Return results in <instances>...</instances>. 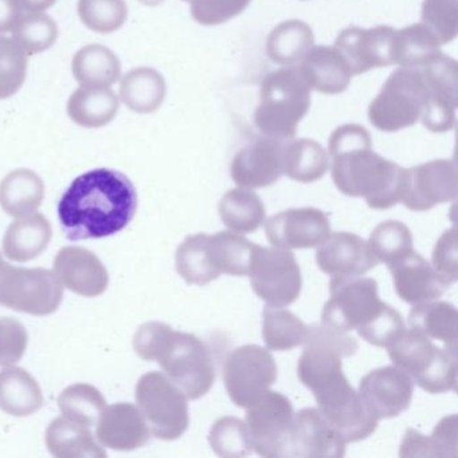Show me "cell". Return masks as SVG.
I'll return each instance as SVG.
<instances>
[{"label":"cell","instance_id":"obj_44","mask_svg":"<svg viewBox=\"0 0 458 458\" xmlns=\"http://www.w3.org/2000/svg\"><path fill=\"white\" fill-rule=\"evenodd\" d=\"M369 246L377 264H394L414 251L411 232L399 221L377 225L369 235Z\"/></svg>","mask_w":458,"mask_h":458},{"label":"cell","instance_id":"obj_20","mask_svg":"<svg viewBox=\"0 0 458 458\" xmlns=\"http://www.w3.org/2000/svg\"><path fill=\"white\" fill-rule=\"evenodd\" d=\"M395 31L390 26H377L369 30L345 29L337 37L334 47L350 66L352 76H356L374 68L393 65L391 47Z\"/></svg>","mask_w":458,"mask_h":458},{"label":"cell","instance_id":"obj_48","mask_svg":"<svg viewBox=\"0 0 458 458\" xmlns=\"http://www.w3.org/2000/svg\"><path fill=\"white\" fill-rule=\"evenodd\" d=\"M28 57L14 39L0 36V100L12 98L25 84Z\"/></svg>","mask_w":458,"mask_h":458},{"label":"cell","instance_id":"obj_14","mask_svg":"<svg viewBox=\"0 0 458 458\" xmlns=\"http://www.w3.org/2000/svg\"><path fill=\"white\" fill-rule=\"evenodd\" d=\"M302 344L304 351L297 364V377L305 387L316 377L343 369V359L355 355L359 350L355 337L327 324L308 327Z\"/></svg>","mask_w":458,"mask_h":458},{"label":"cell","instance_id":"obj_11","mask_svg":"<svg viewBox=\"0 0 458 458\" xmlns=\"http://www.w3.org/2000/svg\"><path fill=\"white\" fill-rule=\"evenodd\" d=\"M248 276L254 293L267 307H288L301 293V270L288 249L256 245Z\"/></svg>","mask_w":458,"mask_h":458},{"label":"cell","instance_id":"obj_43","mask_svg":"<svg viewBox=\"0 0 458 458\" xmlns=\"http://www.w3.org/2000/svg\"><path fill=\"white\" fill-rule=\"evenodd\" d=\"M313 45L312 30L304 22H285L278 26L267 42V53L275 63L291 65L302 60Z\"/></svg>","mask_w":458,"mask_h":458},{"label":"cell","instance_id":"obj_15","mask_svg":"<svg viewBox=\"0 0 458 458\" xmlns=\"http://www.w3.org/2000/svg\"><path fill=\"white\" fill-rule=\"evenodd\" d=\"M457 199V165L433 160L404 170L401 202L411 211H428L439 203Z\"/></svg>","mask_w":458,"mask_h":458},{"label":"cell","instance_id":"obj_28","mask_svg":"<svg viewBox=\"0 0 458 458\" xmlns=\"http://www.w3.org/2000/svg\"><path fill=\"white\" fill-rule=\"evenodd\" d=\"M120 98L109 87H84L74 90L68 101V114L80 127H106L119 112Z\"/></svg>","mask_w":458,"mask_h":458},{"label":"cell","instance_id":"obj_8","mask_svg":"<svg viewBox=\"0 0 458 458\" xmlns=\"http://www.w3.org/2000/svg\"><path fill=\"white\" fill-rule=\"evenodd\" d=\"M331 299L324 305L323 324L343 332H366L388 304L377 294V283L361 276L332 277Z\"/></svg>","mask_w":458,"mask_h":458},{"label":"cell","instance_id":"obj_29","mask_svg":"<svg viewBox=\"0 0 458 458\" xmlns=\"http://www.w3.org/2000/svg\"><path fill=\"white\" fill-rule=\"evenodd\" d=\"M410 329L430 340L444 343L445 350L457 353L458 313L454 305L428 301L414 305L409 315Z\"/></svg>","mask_w":458,"mask_h":458},{"label":"cell","instance_id":"obj_30","mask_svg":"<svg viewBox=\"0 0 458 458\" xmlns=\"http://www.w3.org/2000/svg\"><path fill=\"white\" fill-rule=\"evenodd\" d=\"M44 406L38 382L20 367L0 371V409L14 417H29Z\"/></svg>","mask_w":458,"mask_h":458},{"label":"cell","instance_id":"obj_34","mask_svg":"<svg viewBox=\"0 0 458 458\" xmlns=\"http://www.w3.org/2000/svg\"><path fill=\"white\" fill-rule=\"evenodd\" d=\"M73 76L84 87H109L122 76L117 55L103 45H88L76 53L72 64Z\"/></svg>","mask_w":458,"mask_h":458},{"label":"cell","instance_id":"obj_18","mask_svg":"<svg viewBox=\"0 0 458 458\" xmlns=\"http://www.w3.org/2000/svg\"><path fill=\"white\" fill-rule=\"evenodd\" d=\"M265 234L276 248H316L331 235V222L318 208H289L265 222Z\"/></svg>","mask_w":458,"mask_h":458},{"label":"cell","instance_id":"obj_45","mask_svg":"<svg viewBox=\"0 0 458 458\" xmlns=\"http://www.w3.org/2000/svg\"><path fill=\"white\" fill-rule=\"evenodd\" d=\"M13 39L33 55L47 52L58 38V26L53 18L44 13H25L21 15L12 30Z\"/></svg>","mask_w":458,"mask_h":458},{"label":"cell","instance_id":"obj_6","mask_svg":"<svg viewBox=\"0 0 458 458\" xmlns=\"http://www.w3.org/2000/svg\"><path fill=\"white\" fill-rule=\"evenodd\" d=\"M308 388L315 395L321 414L345 444L363 441L377 430V418L364 406L343 369L323 375Z\"/></svg>","mask_w":458,"mask_h":458},{"label":"cell","instance_id":"obj_26","mask_svg":"<svg viewBox=\"0 0 458 458\" xmlns=\"http://www.w3.org/2000/svg\"><path fill=\"white\" fill-rule=\"evenodd\" d=\"M53 237L47 216L34 213L13 222L4 237V253L15 262H28L41 256Z\"/></svg>","mask_w":458,"mask_h":458},{"label":"cell","instance_id":"obj_52","mask_svg":"<svg viewBox=\"0 0 458 458\" xmlns=\"http://www.w3.org/2000/svg\"><path fill=\"white\" fill-rule=\"evenodd\" d=\"M457 227L446 230L437 242L433 251V267L449 284L457 281Z\"/></svg>","mask_w":458,"mask_h":458},{"label":"cell","instance_id":"obj_25","mask_svg":"<svg viewBox=\"0 0 458 458\" xmlns=\"http://www.w3.org/2000/svg\"><path fill=\"white\" fill-rule=\"evenodd\" d=\"M96 436L104 446L117 452H131L144 446L151 431L141 410L125 402L106 407L98 418Z\"/></svg>","mask_w":458,"mask_h":458},{"label":"cell","instance_id":"obj_24","mask_svg":"<svg viewBox=\"0 0 458 458\" xmlns=\"http://www.w3.org/2000/svg\"><path fill=\"white\" fill-rule=\"evenodd\" d=\"M396 294L403 301L417 305L439 299L452 284L441 277L420 254L410 253L388 265Z\"/></svg>","mask_w":458,"mask_h":458},{"label":"cell","instance_id":"obj_47","mask_svg":"<svg viewBox=\"0 0 458 458\" xmlns=\"http://www.w3.org/2000/svg\"><path fill=\"white\" fill-rule=\"evenodd\" d=\"M77 12L81 22L98 34L114 33L128 17L125 0H79Z\"/></svg>","mask_w":458,"mask_h":458},{"label":"cell","instance_id":"obj_27","mask_svg":"<svg viewBox=\"0 0 458 458\" xmlns=\"http://www.w3.org/2000/svg\"><path fill=\"white\" fill-rule=\"evenodd\" d=\"M302 71L312 89L324 95L344 92L352 79V72L335 47H313L302 58Z\"/></svg>","mask_w":458,"mask_h":458},{"label":"cell","instance_id":"obj_3","mask_svg":"<svg viewBox=\"0 0 458 458\" xmlns=\"http://www.w3.org/2000/svg\"><path fill=\"white\" fill-rule=\"evenodd\" d=\"M133 350L144 360H157L168 379L191 401L205 396L216 382L210 348L195 335L151 321L136 332Z\"/></svg>","mask_w":458,"mask_h":458},{"label":"cell","instance_id":"obj_1","mask_svg":"<svg viewBox=\"0 0 458 458\" xmlns=\"http://www.w3.org/2000/svg\"><path fill=\"white\" fill-rule=\"evenodd\" d=\"M138 210V192L119 171L82 174L58 203V219L71 241L98 240L122 232Z\"/></svg>","mask_w":458,"mask_h":458},{"label":"cell","instance_id":"obj_33","mask_svg":"<svg viewBox=\"0 0 458 458\" xmlns=\"http://www.w3.org/2000/svg\"><path fill=\"white\" fill-rule=\"evenodd\" d=\"M253 242L240 233L218 232L208 235V256L211 267L219 276H248L253 256Z\"/></svg>","mask_w":458,"mask_h":458},{"label":"cell","instance_id":"obj_10","mask_svg":"<svg viewBox=\"0 0 458 458\" xmlns=\"http://www.w3.org/2000/svg\"><path fill=\"white\" fill-rule=\"evenodd\" d=\"M64 299L63 284L50 270L12 267L0 253V305L34 316L52 315Z\"/></svg>","mask_w":458,"mask_h":458},{"label":"cell","instance_id":"obj_53","mask_svg":"<svg viewBox=\"0 0 458 458\" xmlns=\"http://www.w3.org/2000/svg\"><path fill=\"white\" fill-rule=\"evenodd\" d=\"M22 14L20 0H0V36L12 31Z\"/></svg>","mask_w":458,"mask_h":458},{"label":"cell","instance_id":"obj_31","mask_svg":"<svg viewBox=\"0 0 458 458\" xmlns=\"http://www.w3.org/2000/svg\"><path fill=\"white\" fill-rule=\"evenodd\" d=\"M47 446L57 458H106V453L96 442L88 426L68 418H57L47 430Z\"/></svg>","mask_w":458,"mask_h":458},{"label":"cell","instance_id":"obj_56","mask_svg":"<svg viewBox=\"0 0 458 458\" xmlns=\"http://www.w3.org/2000/svg\"><path fill=\"white\" fill-rule=\"evenodd\" d=\"M187 2H189V0H187Z\"/></svg>","mask_w":458,"mask_h":458},{"label":"cell","instance_id":"obj_5","mask_svg":"<svg viewBox=\"0 0 458 458\" xmlns=\"http://www.w3.org/2000/svg\"><path fill=\"white\" fill-rule=\"evenodd\" d=\"M394 366L406 372L412 382L430 394L457 390V353L434 344L418 332L404 331L388 347Z\"/></svg>","mask_w":458,"mask_h":458},{"label":"cell","instance_id":"obj_21","mask_svg":"<svg viewBox=\"0 0 458 458\" xmlns=\"http://www.w3.org/2000/svg\"><path fill=\"white\" fill-rule=\"evenodd\" d=\"M345 442L315 407L294 414L286 457H343Z\"/></svg>","mask_w":458,"mask_h":458},{"label":"cell","instance_id":"obj_39","mask_svg":"<svg viewBox=\"0 0 458 458\" xmlns=\"http://www.w3.org/2000/svg\"><path fill=\"white\" fill-rule=\"evenodd\" d=\"M308 326L289 310L265 307L262 312V337L267 350L292 351L304 343Z\"/></svg>","mask_w":458,"mask_h":458},{"label":"cell","instance_id":"obj_41","mask_svg":"<svg viewBox=\"0 0 458 458\" xmlns=\"http://www.w3.org/2000/svg\"><path fill=\"white\" fill-rule=\"evenodd\" d=\"M208 238L205 233L190 235L176 250V272L189 285L205 286L218 278L208 261Z\"/></svg>","mask_w":458,"mask_h":458},{"label":"cell","instance_id":"obj_9","mask_svg":"<svg viewBox=\"0 0 458 458\" xmlns=\"http://www.w3.org/2000/svg\"><path fill=\"white\" fill-rule=\"evenodd\" d=\"M136 401L155 438L175 441L189 428L187 396L167 375L157 371L143 375L136 385Z\"/></svg>","mask_w":458,"mask_h":458},{"label":"cell","instance_id":"obj_12","mask_svg":"<svg viewBox=\"0 0 458 458\" xmlns=\"http://www.w3.org/2000/svg\"><path fill=\"white\" fill-rule=\"evenodd\" d=\"M222 377L233 403L248 409L275 385L277 364L267 348L241 345L227 356Z\"/></svg>","mask_w":458,"mask_h":458},{"label":"cell","instance_id":"obj_19","mask_svg":"<svg viewBox=\"0 0 458 458\" xmlns=\"http://www.w3.org/2000/svg\"><path fill=\"white\" fill-rule=\"evenodd\" d=\"M284 147L277 139L262 138L243 147L232 162V179L242 189L269 187L284 175Z\"/></svg>","mask_w":458,"mask_h":458},{"label":"cell","instance_id":"obj_40","mask_svg":"<svg viewBox=\"0 0 458 458\" xmlns=\"http://www.w3.org/2000/svg\"><path fill=\"white\" fill-rule=\"evenodd\" d=\"M447 457L457 455V415L444 418L434 428L433 436L425 437L410 428L404 434L401 457Z\"/></svg>","mask_w":458,"mask_h":458},{"label":"cell","instance_id":"obj_13","mask_svg":"<svg viewBox=\"0 0 458 458\" xmlns=\"http://www.w3.org/2000/svg\"><path fill=\"white\" fill-rule=\"evenodd\" d=\"M293 420L292 402L278 391H267L246 414L254 452L262 457H286Z\"/></svg>","mask_w":458,"mask_h":458},{"label":"cell","instance_id":"obj_4","mask_svg":"<svg viewBox=\"0 0 458 458\" xmlns=\"http://www.w3.org/2000/svg\"><path fill=\"white\" fill-rule=\"evenodd\" d=\"M310 87L301 66H286L265 77L254 123L267 138L289 140L310 106Z\"/></svg>","mask_w":458,"mask_h":458},{"label":"cell","instance_id":"obj_22","mask_svg":"<svg viewBox=\"0 0 458 458\" xmlns=\"http://www.w3.org/2000/svg\"><path fill=\"white\" fill-rule=\"evenodd\" d=\"M318 246L316 262L321 272L332 277L363 276L377 265L369 242L352 233H334Z\"/></svg>","mask_w":458,"mask_h":458},{"label":"cell","instance_id":"obj_16","mask_svg":"<svg viewBox=\"0 0 458 458\" xmlns=\"http://www.w3.org/2000/svg\"><path fill=\"white\" fill-rule=\"evenodd\" d=\"M420 69L428 89V106L420 120L431 132H447L455 124L457 61L441 53Z\"/></svg>","mask_w":458,"mask_h":458},{"label":"cell","instance_id":"obj_54","mask_svg":"<svg viewBox=\"0 0 458 458\" xmlns=\"http://www.w3.org/2000/svg\"><path fill=\"white\" fill-rule=\"evenodd\" d=\"M57 0H20L23 13H44L55 6Z\"/></svg>","mask_w":458,"mask_h":458},{"label":"cell","instance_id":"obj_23","mask_svg":"<svg viewBox=\"0 0 458 458\" xmlns=\"http://www.w3.org/2000/svg\"><path fill=\"white\" fill-rule=\"evenodd\" d=\"M55 275L69 291L84 297H98L108 288V270L92 251L66 246L55 259Z\"/></svg>","mask_w":458,"mask_h":458},{"label":"cell","instance_id":"obj_38","mask_svg":"<svg viewBox=\"0 0 458 458\" xmlns=\"http://www.w3.org/2000/svg\"><path fill=\"white\" fill-rule=\"evenodd\" d=\"M329 160L320 144L313 140L292 141L284 147V174L301 183H312L326 175Z\"/></svg>","mask_w":458,"mask_h":458},{"label":"cell","instance_id":"obj_55","mask_svg":"<svg viewBox=\"0 0 458 458\" xmlns=\"http://www.w3.org/2000/svg\"><path fill=\"white\" fill-rule=\"evenodd\" d=\"M140 2L147 6H157V4H162L163 0H140Z\"/></svg>","mask_w":458,"mask_h":458},{"label":"cell","instance_id":"obj_36","mask_svg":"<svg viewBox=\"0 0 458 458\" xmlns=\"http://www.w3.org/2000/svg\"><path fill=\"white\" fill-rule=\"evenodd\" d=\"M165 96V79L151 68L128 72L120 82V98L136 114H147L159 109Z\"/></svg>","mask_w":458,"mask_h":458},{"label":"cell","instance_id":"obj_51","mask_svg":"<svg viewBox=\"0 0 458 458\" xmlns=\"http://www.w3.org/2000/svg\"><path fill=\"white\" fill-rule=\"evenodd\" d=\"M28 331L13 318H0V366H13L25 355Z\"/></svg>","mask_w":458,"mask_h":458},{"label":"cell","instance_id":"obj_49","mask_svg":"<svg viewBox=\"0 0 458 458\" xmlns=\"http://www.w3.org/2000/svg\"><path fill=\"white\" fill-rule=\"evenodd\" d=\"M458 0H425L422 23L428 26L441 45L449 44L457 36Z\"/></svg>","mask_w":458,"mask_h":458},{"label":"cell","instance_id":"obj_17","mask_svg":"<svg viewBox=\"0 0 458 458\" xmlns=\"http://www.w3.org/2000/svg\"><path fill=\"white\" fill-rule=\"evenodd\" d=\"M414 382L396 366L372 369L359 385L364 406L379 420L395 418L411 404Z\"/></svg>","mask_w":458,"mask_h":458},{"label":"cell","instance_id":"obj_46","mask_svg":"<svg viewBox=\"0 0 458 458\" xmlns=\"http://www.w3.org/2000/svg\"><path fill=\"white\" fill-rule=\"evenodd\" d=\"M208 442L219 457H246L253 452L248 425L240 418H219L211 428Z\"/></svg>","mask_w":458,"mask_h":458},{"label":"cell","instance_id":"obj_42","mask_svg":"<svg viewBox=\"0 0 458 458\" xmlns=\"http://www.w3.org/2000/svg\"><path fill=\"white\" fill-rule=\"evenodd\" d=\"M58 404L64 417L88 428L98 423L106 407L103 394L87 383L69 386L61 393Z\"/></svg>","mask_w":458,"mask_h":458},{"label":"cell","instance_id":"obj_7","mask_svg":"<svg viewBox=\"0 0 458 458\" xmlns=\"http://www.w3.org/2000/svg\"><path fill=\"white\" fill-rule=\"evenodd\" d=\"M428 89L420 68H399L391 73L369 108V123L382 132H396L422 119Z\"/></svg>","mask_w":458,"mask_h":458},{"label":"cell","instance_id":"obj_35","mask_svg":"<svg viewBox=\"0 0 458 458\" xmlns=\"http://www.w3.org/2000/svg\"><path fill=\"white\" fill-rule=\"evenodd\" d=\"M439 47L441 42L428 26L414 23L409 28L395 31L391 58L393 64L402 68H422L441 55Z\"/></svg>","mask_w":458,"mask_h":458},{"label":"cell","instance_id":"obj_2","mask_svg":"<svg viewBox=\"0 0 458 458\" xmlns=\"http://www.w3.org/2000/svg\"><path fill=\"white\" fill-rule=\"evenodd\" d=\"M332 179L340 192L364 198L375 210L401 202L404 168L372 151L366 128L348 124L335 130L328 141Z\"/></svg>","mask_w":458,"mask_h":458},{"label":"cell","instance_id":"obj_50","mask_svg":"<svg viewBox=\"0 0 458 458\" xmlns=\"http://www.w3.org/2000/svg\"><path fill=\"white\" fill-rule=\"evenodd\" d=\"M191 17L203 26H216L238 17L251 0H189Z\"/></svg>","mask_w":458,"mask_h":458},{"label":"cell","instance_id":"obj_32","mask_svg":"<svg viewBox=\"0 0 458 458\" xmlns=\"http://www.w3.org/2000/svg\"><path fill=\"white\" fill-rule=\"evenodd\" d=\"M44 198V181L28 168L12 171L0 182V206L9 216L21 218L34 213Z\"/></svg>","mask_w":458,"mask_h":458},{"label":"cell","instance_id":"obj_37","mask_svg":"<svg viewBox=\"0 0 458 458\" xmlns=\"http://www.w3.org/2000/svg\"><path fill=\"white\" fill-rule=\"evenodd\" d=\"M219 216L225 226L240 234L256 232L265 222V206L256 192L230 190L219 202Z\"/></svg>","mask_w":458,"mask_h":458}]
</instances>
